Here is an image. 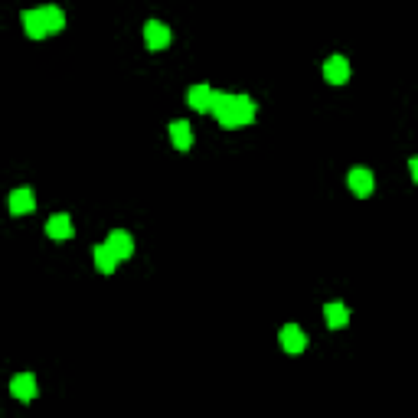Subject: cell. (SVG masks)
Listing matches in <instances>:
<instances>
[{
	"mask_svg": "<svg viewBox=\"0 0 418 418\" xmlns=\"http://www.w3.org/2000/svg\"><path fill=\"white\" fill-rule=\"evenodd\" d=\"M144 43L147 50H167L170 46V26L161 23V20H147L144 23Z\"/></svg>",
	"mask_w": 418,
	"mask_h": 418,
	"instance_id": "6da1fadb",
	"label": "cell"
},
{
	"mask_svg": "<svg viewBox=\"0 0 418 418\" xmlns=\"http://www.w3.org/2000/svg\"><path fill=\"white\" fill-rule=\"evenodd\" d=\"M252 121H255V102L248 95H232V128H242Z\"/></svg>",
	"mask_w": 418,
	"mask_h": 418,
	"instance_id": "7a4b0ae2",
	"label": "cell"
},
{
	"mask_svg": "<svg viewBox=\"0 0 418 418\" xmlns=\"http://www.w3.org/2000/svg\"><path fill=\"white\" fill-rule=\"evenodd\" d=\"M324 79L330 86H347L350 82V62L343 59V56H330L324 62Z\"/></svg>",
	"mask_w": 418,
	"mask_h": 418,
	"instance_id": "3957f363",
	"label": "cell"
},
{
	"mask_svg": "<svg viewBox=\"0 0 418 418\" xmlns=\"http://www.w3.org/2000/svg\"><path fill=\"white\" fill-rule=\"evenodd\" d=\"M10 395L20 402H33L36 399V376L33 373H20L10 379Z\"/></svg>",
	"mask_w": 418,
	"mask_h": 418,
	"instance_id": "277c9868",
	"label": "cell"
},
{
	"mask_svg": "<svg viewBox=\"0 0 418 418\" xmlns=\"http://www.w3.org/2000/svg\"><path fill=\"white\" fill-rule=\"evenodd\" d=\"M209 111L216 115V121H219V124L232 128V95H229V92H216V88H213V98H209Z\"/></svg>",
	"mask_w": 418,
	"mask_h": 418,
	"instance_id": "5b68a950",
	"label": "cell"
},
{
	"mask_svg": "<svg viewBox=\"0 0 418 418\" xmlns=\"http://www.w3.org/2000/svg\"><path fill=\"white\" fill-rule=\"evenodd\" d=\"M105 245H108L111 252L118 255V262H121V258H131V255H134V239H131V232H124V229H115V232H111L108 239H105Z\"/></svg>",
	"mask_w": 418,
	"mask_h": 418,
	"instance_id": "8992f818",
	"label": "cell"
},
{
	"mask_svg": "<svg viewBox=\"0 0 418 418\" xmlns=\"http://www.w3.org/2000/svg\"><path fill=\"white\" fill-rule=\"evenodd\" d=\"M278 340H281V347H284L288 353H301L304 347H308V337H304V330H301L298 324L281 327V333H278Z\"/></svg>",
	"mask_w": 418,
	"mask_h": 418,
	"instance_id": "52a82bcc",
	"label": "cell"
},
{
	"mask_svg": "<svg viewBox=\"0 0 418 418\" xmlns=\"http://www.w3.org/2000/svg\"><path fill=\"white\" fill-rule=\"evenodd\" d=\"M23 30L30 40H43V36H50V30H46V20H43V10H23Z\"/></svg>",
	"mask_w": 418,
	"mask_h": 418,
	"instance_id": "ba28073f",
	"label": "cell"
},
{
	"mask_svg": "<svg viewBox=\"0 0 418 418\" xmlns=\"http://www.w3.org/2000/svg\"><path fill=\"white\" fill-rule=\"evenodd\" d=\"M347 183H350V190L356 193V197H369V193L376 190V180H373V173H369L366 167H356V170H350Z\"/></svg>",
	"mask_w": 418,
	"mask_h": 418,
	"instance_id": "9c48e42d",
	"label": "cell"
},
{
	"mask_svg": "<svg viewBox=\"0 0 418 418\" xmlns=\"http://www.w3.org/2000/svg\"><path fill=\"white\" fill-rule=\"evenodd\" d=\"M33 209H36L33 190H13V193H10V213L13 216H30Z\"/></svg>",
	"mask_w": 418,
	"mask_h": 418,
	"instance_id": "30bf717a",
	"label": "cell"
},
{
	"mask_svg": "<svg viewBox=\"0 0 418 418\" xmlns=\"http://www.w3.org/2000/svg\"><path fill=\"white\" fill-rule=\"evenodd\" d=\"M46 236L56 242H66L69 236H72V219H69L66 213L59 216H50V222H46Z\"/></svg>",
	"mask_w": 418,
	"mask_h": 418,
	"instance_id": "8fae6325",
	"label": "cell"
},
{
	"mask_svg": "<svg viewBox=\"0 0 418 418\" xmlns=\"http://www.w3.org/2000/svg\"><path fill=\"white\" fill-rule=\"evenodd\" d=\"M324 320L330 330H340V327L350 324V310H347V304H337V301H333V304L324 308Z\"/></svg>",
	"mask_w": 418,
	"mask_h": 418,
	"instance_id": "7c38bea8",
	"label": "cell"
},
{
	"mask_svg": "<svg viewBox=\"0 0 418 418\" xmlns=\"http://www.w3.org/2000/svg\"><path fill=\"white\" fill-rule=\"evenodd\" d=\"M170 141L177 151H190L193 147V128H190L187 121H173L170 124Z\"/></svg>",
	"mask_w": 418,
	"mask_h": 418,
	"instance_id": "4fadbf2b",
	"label": "cell"
},
{
	"mask_svg": "<svg viewBox=\"0 0 418 418\" xmlns=\"http://www.w3.org/2000/svg\"><path fill=\"white\" fill-rule=\"evenodd\" d=\"M209 98H213V88L209 86H193L187 92V102L193 111H209Z\"/></svg>",
	"mask_w": 418,
	"mask_h": 418,
	"instance_id": "5bb4252c",
	"label": "cell"
},
{
	"mask_svg": "<svg viewBox=\"0 0 418 418\" xmlns=\"http://www.w3.org/2000/svg\"><path fill=\"white\" fill-rule=\"evenodd\" d=\"M95 268L102 274H111L118 268V255H115L108 245H95Z\"/></svg>",
	"mask_w": 418,
	"mask_h": 418,
	"instance_id": "9a60e30c",
	"label": "cell"
},
{
	"mask_svg": "<svg viewBox=\"0 0 418 418\" xmlns=\"http://www.w3.org/2000/svg\"><path fill=\"white\" fill-rule=\"evenodd\" d=\"M43 20H46V30L50 33H62L66 30V13H62V7H43Z\"/></svg>",
	"mask_w": 418,
	"mask_h": 418,
	"instance_id": "2e32d148",
	"label": "cell"
},
{
	"mask_svg": "<svg viewBox=\"0 0 418 418\" xmlns=\"http://www.w3.org/2000/svg\"><path fill=\"white\" fill-rule=\"evenodd\" d=\"M409 170H412V177L418 180V161H415V157H412V161H409Z\"/></svg>",
	"mask_w": 418,
	"mask_h": 418,
	"instance_id": "e0dca14e",
	"label": "cell"
}]
</instances>
